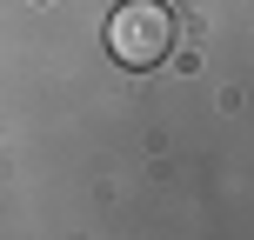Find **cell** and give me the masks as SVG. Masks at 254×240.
Listing matches in <instances>:
<instances>
[{
	"instance_id": "obj_1",
	"label": "cell",
	"mask_w": 254,
	"mask_h": 240,
	"mask_svg": "<svg viewBox=\"0 0 254 240\" xmlns=\"http://www.w3.org/2000/svg\"><path fill=\"white\" fill-rule=\"evenodd\" d=\"M167 47H174V13H167L161 0H127V7H114L107 53H114L121 67H161Z\"/></svg>"
}]
</instances>
